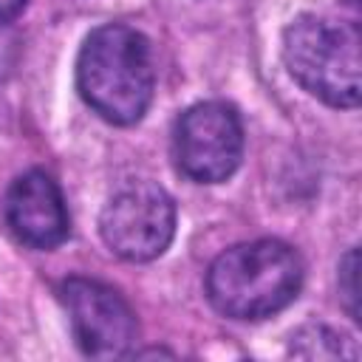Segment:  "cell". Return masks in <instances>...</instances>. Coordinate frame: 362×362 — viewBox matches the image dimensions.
<instances>
[{
    "label": "cell",
    "mask_w": 362,
    "mask_h": 362,
    "mask_svg": "<svg viewBox=\"0 0 362 362\" xmlns=\"http://www.w3.org/2000/svg\"><path fill=\"white\" fill-rule=\"evenodd\" d=\"M76 88L105 122L136 124L147 113L156 88L147 37L122 23L93 28L76 57Z\"/></svg>",
    "instance_id": "cell-1"
},
{
    "label": "cell",
    "mask_w": 362,
    "mask_h": 362,
    "mask_svg": "<svg viewBox=\"0 0 362 362\" xmlns=\"http://www.w3.org/2000/svg\"><path fill=\"white\" fill-rule=\"evenodd\" d=\"M23 6H25V0H0V23L14 20L23 11Z\"/></svg>",
    "instance_id": "cell-9"
},
{
    "label": "cell",
    "mask_w": 362,
    "mask_h": 362,
    "mask_svg": "<svg viewBox=\"0 0 362 362\" xmlns=\"http://www.w3.org/2000/svg\"><path fill=\"white\" fill-rule=\"evenodd\" d=\"M339 288H342V297H345V308L354 320H359V308H356V249H351L339 266Z\"/></svg>",
    "instance_id": "cell-8"
},
{
    "label": "cell",
    "mask_w": 362,
    "mask_h": 362,
    "mask_svg": "<svg viewBox=\"0 0 362 362\" xmlns=\"http://www.w3.org/2000/svg\"><path fill=\"white\" fill-rule=\"evenodd\" d=\"M3 209L11 232L34 249H54L68 238V209L62 189L42 170L17 175L6 192Z\"/></svg>",
    "instance_id": "cell-7"
},
{
    "label": "cell",
    "mask_w": 362,
    "mask_h": 362,
    "mask_svg": "<svg viewBox=\"0 0 362 362\" xmlns=\"http://www.w3.org/2000/svg\"><path fill=\"white\" fill-rule=\"evenodd\" d=\"M283 59L303 90L331 107H356L362 90L356 23L300 14L283 34Z\"/></svg>",
    "instance_id": "cell-3"
},
{
    "label": "cell",
    "mask_w": 362,
    "mask_h": 362,
    "mask_svg": "<svg viewBox=\"0 0 362 362\" xmlns=\"http://www.w3.org/2000/svg\"><path fill=\"white\" fill-rule=\"evenodd\" d=\"M99 232L113 255L133 263L153 260L175 235V204L158 184L133 181L105 204Z\"/></svg>",
    "instance_id": "cell-4"
},
{
    "label": "cell",
    "mask_w": 362,
    "mask_h": 362,
    "mask_svg": "<svg viewBox=\"0 0 362 362\" xmlns=\"http://www.w3.org/2000/svg\"><path fill=\"white\" fill-rule=\"evenodd\" d=\"M300 286V255L274 238L229 246L206 272L209 303L232 320H266L294 303Z\"/></svg>",
    "instance_id": "cell-2"
},
{
    "label": "cell",
    "mask_w": 362,
    "mask_h": 362,
    "mask_svg": "<svg viewBox=\"0 0 362 362\" xmlns=\"http://www.w3.org/2000/svg\"><path fill=\"white\" fill-rule=\"evenodd\" d=\"M76 345L96 359L124 356L136 339V314L110 286L88 277H68L59 286Z\"/></svg>",
    "instance_id": "cell-6"
},
{
    "label": "cell",
    "mask_w": 362,
    "mask_h": 362,
    "mask_svg": "<svg viewBox=\"0 0 362 362\" xmlns=\"http://www.w3.org/2000/svg\"><path fill=\"white\" fill-rule=\"evenodd\" d=\"M175 164L198 184L226 181L243 158V124L226 102H198L175 124Z\"/></svg>",
    "instance_id": "cell-5"
}]
</instances>
